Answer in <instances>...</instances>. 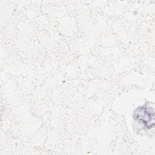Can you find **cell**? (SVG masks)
<instances>
[{
    "mask_svg": "<svg viewBox=\"0 0 155 155\" xmlns=\"http://www.w3.org/2000/svg\"><path fill=\"white\" fill-rule=\"evenodd\" d=\"M134 117L147 129H150L154 127V111L152 107L146 105L138 107L134 113Z\"/></svg>",
    "mask_w": 155,
    "mask_h": 155,
    "instance_id": "cell-1",
    "label": "cell"
}]
</instances>
